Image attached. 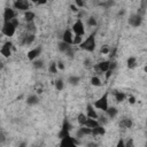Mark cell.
Listing matches in <instances>:
<instances>
[{"label":"cell","mask_w":147,"mask_h":147,"mask_svg":"<svg viewBox=\"0 0 147 147\" xmlns=\"http://www.w3.org/2000/svg\"><path fill=\"white\" fill-rule=\"evenodd\" d=\"M115 147H125L124 145V139H119L117 142H116V146Z\"/></svg>","instance_id":"cell-39"},{"label":"cell","mask_w":147,"mask_h":147,"mask_svg":"<svg viewBox=\"0 0 147 147\" xmlns=\"http://www.w3.org/2000/svg\"><path fill=\"white\" fill-rule=\"evenodd\" d=\"M106 113H107V115H108L109 118H115L117 116V114H118V110H117L116 107H108V109L106 110Z\"/></svg>","instance_id":"cell-21"},{"label":"cell","mask_w":147,"mask_h":147,"mask_svg":"<svg viewBox=\"0 0 147 147\" xmlns=\"http://www.w3.org/2000/svg\"><path fill=\"white\" fill-rule=\"evenodd\" d=\"M108 95H109V92H105L99 99H96L93 103V107L95 109H99V110H102L106 113V110L108 109L109 107V102H108Z\"/></svg>","instance_id":"cell-2"},{"label":"cell","mask_w":147,"mask_h":147,"mask_svg":"<svg viewBox=\"0 0 147 147\" xmlns=\"http://www.w3.org/2000/svg\"><path fill=\"white\" fill-rule=\"evenodd\" d=\"M129 102H130L131 105H134V102H136V98H134L133 95H130V96H129Z\"/></svg>","instance_id":"cell-45"},{"label":"cell","mask_w":147,"mask_h":147,"mask_svg":"<svg viewBox=\"0 0 147 147\" xmlns=\"http://www.w3.org/2000/svg\"><path fill=\"white\" fill-rule=\"evenodd\" d=\"M100 52H101V54H109V52H110V48H109L107 45H103V46L101 47Z\"/></svg>","instance_id":"cell-35"},{"label":"cell","mask_w":147,"mask_h":147,"mask_svg":"<svg viewBox=\"0 0 147 147\" xmlns=\"http://www.w3.org/2000/svg\"><path fill=\"white\" fill-rule=\"evenodd\" d=\"M14 18H16V11L10 7H6L3 9V22H10Z\"/></svg>","instance_id":"cell-10"},{"label":"cell","mask_w":147,"mask_h":147,"mask_svg":"<svg viewBox=\"0 0 147 147\" xmlns=\"http://www.w3.org/2000/svg\"><path fill=\"white\" fill-rule=\"evenodd\" d=\"M98 125H100L99 122H98V119H92V118H88V117H87V121H86V124H85L86 127H88V129L92 130V129L96 127Z\"/></svg>","instance_id":"cell-22"},{"label":"cell","mask_w":147,"mask_h":147,"mask_svg":"<svg viewBox=\"0 0 147 147\" xmlns=\"http://www.w3.org/2000/svg\"><path fill=\"white\" fill-rule=\"evenodd\" d=\"M91 64H92V61H91L90 59H86V60L84 61V65H85L86 68H88V67H91Z\"/></svg>","instance_id":"cell-41"},{"label":"cell","mask_w":147,"mask_h":147,"mask_svg":"<svg viewBox=\"0 0 147 147\" xmlns=\"http://www.w3.org/2000/svg\"><path fill=\"white\" fill-rule=\"evenodd\" d=\"M54 85H55V88H56L57 91H62V90L64 88V82H63L62 79H57V80H55Z\"/></svg>","instance_id":"cell-31"},{"label":"cell","mask_w":147,"mask_h":147,"mask_svg":"<svg viewBox=\"0 0 147 147\" xmlns=\"http://www.w3.org/2000/svg\"><path fill=\"white\" fill-rule=\"evenodd\" d=\"M65 55H67L69 59H74V56H75V51H74V48L71 47V48L65 53Z\"/></svg>","instance_id":"cell-37"},{"label":"cell","mask_w":147,"mask_h":147,"mask_svg":"<svg viewBox=\"0 0 147 147\" xmlns=\"http://www.w3.org/2000/svg\"><path fill=\"white\" fill-rule=\"evenodd\" d=\"M96 24H98V22H96V18L94 17V16H90L88 18H87V25L88 26H96Z\"/></svg>","instance_id":"cell-32"},{"label":"cell","mask_w":147,"mask_h":147,"mask_svg":"<svg viewBox=\"0 0 147 147\" xmlns=\"http://www.w3.org/2000/svg\"><path fill=\"white\" fill-rule=\"evenodd\" d=\"M85 115L88 118H92V119H98V117H99V115L95 111V108L93 107L92 103H87V106H86V114Z\"/></svg>","instance_id":"cell-13"},{"label":"cell","mask_w":147,"mask_h":147,"mask_svg":"<svg viewBox=\"0 0 147 147\" xmlns=\"http://www.w3.org/2000/svg\"><path fill=\"white\" fill-rule=\"evenodd\" d=\"M82 41H83V37H80V36H75V37H74V40H72V45L79 46V45L82 44Z\"/></svg>","instance_id":"cell-33"},{"label":"cell","mask_w":147,"mask_h":147,"mask_svg":"<svg viewBox=\"0 0 147 147\" xmlns=\"http://www.w3.org/2000/svg\"><path fill=\"white\" fill-rule=\"evenodd\" d=\"M32 65H33V68L34 69H41V68H44V61L42 60H40V59H37V60H34L33 62H32Z\"/></svg>","instance_id":"cell-28"},{"label":"cell","mask_w":147,"mask_h":147,"mask_svg":"<svg viewBox=\"0 0 147 147\" xmlns=\"http://www.w3.org/2000/svg\"><path fill=\"white\" fill-rule=\"evenodd\" d=\"M71 31H72V33H75V36L83 37L85 34V26H84V23H83V21L80 18H78L74 23V25L71 26Z\"/></svg>","instance_id":"cell-3"},{"label":"cell","mask_w":147,"mask_h":147,"mask_svg":"<svg viewBox=\"0 0 147 147\" xmlns=\"http://www.w3.org/2000/svg\"><path fill=\"white\" fill-rule=\"evenodd\" d=\"M105 74H106V79H109V77L111 76V74H113V71H111V70H108V71H106Z\"/></svg>","instance_id":"cell-46"},{"label":"cell","mask_w":147,"mask_h":147,"mask_svg":"<svg viewBox=\"0 0 147 147\" xmlns=\"http://www.w3.org/2000/svg\"><path fill=\"white\" fill-rule=\"evenodd\" d=\"M126 65L129 69H134L137 67V59L134 56H129V59L126 60Z\"/></svg>","instance_id":"cell-25"},{"label":"cell","mask_w":147,"mask_h":147,"mask_svg":"<svg viewBox=\"0 0 147 147\" xmlns=\"http://www.w3.org/2000/svg\"><path fill=\"white\" fill-rule=\"evenodd\" d=\"M71 47H72L71 45H68V44L63 42L62 40H61V41L57 44V48H59V51H60V52H62V53H64V54H65V53H67V52H68V51H69Z\"/></svg>","instance_id":"cell-19"},{"label":"cell","mask_w":147,"mask_h":147,"mask_svg":"<svg viewBox=\"0 0 147 147\" xmlns=\"http://www.w3.org/2000/svg\"><path fill=\"white\" fill-rule=\"evenodd\" d=\"M119 125H121L122 127H125V129H131L132 125H133V122H132L131 118H123V119L121 121Z\"/></svg>","instance_id":"cell-23"},{"label":"cell","mask_w":147,"mask_h":147,"mask_svg":"<svg viewBox=\"0 0 147 147\" xmlns=\"http://www.w3.org/2000/svg\"><path fill=\"white\" fill-rule=\"evenodd\" d=\"M79 82H80V77H78V76H70L68 78V83L71 86H77L79 84Z\"/></svg>","instance_id":"cell-27"},{"label":"cell","mask_w":147,"mask_h":147,"mask_svg":"<svg viewBox=\"0 0 147 147\" xmlns=\"http://www.w3.org/2000/svg\"><path fill=\"white\" fill-rule=\"evenodd\" d=\"M90 134H92V130L86 126H80L77 131V137H84V136H90Z\"/></svg>","instance_id":"cell-15"},{"label":"cell","mask_w":147,"mask_h":147,"mask_svg":"<svg viewBox=\"0 0 147 147\" xmlns=\"http://www.w3.org/2000/svg\"><path fill=\"white\" fill-rule=\"evenodd\" d=\"M95 46H96V42H95V32L91 33L85 40L82 41V44L79 45V47L86 52H94L95 51Z\"/></svg>","instance_id":"cell-1"},{"label":"cell","mask_w":147,"mask_h":147,"mask_svg":"<svg viewBox=\"0 0 147 147\" xmlns=\"http://www.w3.org/2000/svg\"><path fill=\"white\" fill-rule=\"evenodd\" d=\"M11 49H13V44L10 41H6L3 44V46L0 49V53L5 56V57H9L11 55Z\"/></svg>","instance_id":"cell-11"},{"label":"cell","mask_w":147,"mask_h":147,"mask_svg":"<svg viewBox=\"0 0 147 147\" xmlns=\"http://www.w3.org/2000/svg\"><path fill=\"white\" fill-rule=\"evenodd\" d=\"M57 65H56V62L55 61H52L51 63H49V65H48V71L51 72V74H56L57 72Z\"/></svg>","instance_id":"cell-30"},{"label":"cell","mask_w":147,"mask_h":147,"mask_svg":"<svg viewBox=\"0 0 147 147\" xmlns=\"http://www.w3.org/2000/svg\"><path fill=\"white\" fill-rule=\"evenodd\" d=\"M86 121H87V116L84 114V113H79L78 116H77V122L80 126H85L86 124Z\"/></svg>","instance_id":"cell-26"},{"label":"cell","mask_w":147,"mask_h":147,"mask_svg":"<svg viewBox=\"0 0 147 147\" xmlns=\"http://www.w3.org/2000/svg\"><path fill=\"white\" fill-rule=\"evenodd\" d=\"M24 18H25L26 23H32L34 21V18H36V14L33 11H31V10H28V11L24 13Z\"/></svg>","instance_id":"cell-18"},{"label":"cell","mask_w":147,"mask_h":147,"mask_svg":"<svg viewBox=\"0 0 147 147\" xmlns=\"http://www.w3.org/2000/svg\"><path fill=\"white\" fill-rule=\"evenodd\" d=\"M123 14H124V10H121V11H119V13H118V16H122V15H123Z\"/></svg>","instance_id":"cell-48"},{"label":"cell","mask_w":147,"mask_h":147,"mask_svg":"<svg viewBox=\"0 0 147 147\" xmlns=\"http://www.w3.org/2000/svg\"><path fill=\"white\" fill-rule=\"evenodd\" d=\"M70 9H71V10H72L74 13H77V11L79 10V9H78V8H77V7L75 6V3H72V5H70Z\"/></svg>","instance_id":"cell-44"},{"label":"cell","mask_w":147,"mask_h":147,"mask_svg":"<svg viewBox=\"0 0 147 147\" xmlns=\"http://www.w3.org/2000/svg\"><path fill=\"white\" fill-rule=\"evenodd\" d=\"M72 40H74V33H72L71 29L64 30V32L62 34V41L68 45H72Z\"/></svg>","instance_id":"cell-12"},{"label":"cell","mask_w":147,"mask_h":147,"mask_svg":"<svg viewBox=\"0 0 147 147\" xmlns=\"http://www.w3.org/2000/svg\"><path fill=\"white\" fill-rule=\"evenodd\" d=\"M86 147H98V144H95L94 141H90L86 144Z\"/></svg>","instance_id":"cell-43"},{"label":"cell","mask_w":147,"mask_h":147,"mask_svg":"<svg viewBox=\"0 0 147 147\" xmlns=\"http://www.w3.org/2000/svg\"><path fill=\"white\" fill-rule=\"evenodd\" d=\"M91 84L93 85V86H96V87H99V86H101V79L98 77V76H93V77H91Z\"/></svg>","instance_id":"cell-29"},{"label":"cell","mask_w":147,"mask_h":147,"mask_svg":"<svg viewBox=\"0 0 147 147\" xmlns=\"http://www.w3.org/2000/svg\"><path fill=\"white\" fill-rule=\"evenodd\" d=\"M26 30L28 31H34V22H32V23H26Z\"/></svg>","instance_id":"cell-38"},{"label":"cell","mask_w":147,"mask_h":147,"mask_svg":"<svg viewBox=\"0 0 147 147\" xmlns=\"http://www.w3.org/2000/svg\"><path fill=\"white\" fill-rule=\"evenodd\" d=\"M34 39H36V36H34V33H31V34H26L25 37H24V39H23V45H31L33 41H34Z\"/></svg>","instance_id":"cell-24"},{"label":"cell","mask_w":147,"mask_h":147,"mask_svg":"<svg viewBox=\"0 0 147 147\" xmlns=\"http://www.w3.org/2000/svg\"><path fill=\"white\" fill-rule=\"evenodd\" d=\"M5 141H6V136L2 132H0V144H3Z\"/></svg>","instance_id":"cell-42"},{"label":"cell","mask_w":147,"mask_h":147,"mask_svg":"<svg viewBox=\"0 0 147 147\" xmlns=\"http://www.w3.org/2000/svg\"><path fill=\"white\" fill-rule=\"evenodd\" d=\"M92 134L93 136H105L106 134V129L102 125H98L96 127L92 129Z\"/></svg>","instance_id":"cell-17"},{"label":"cell","mask_w":147,"mask_h":147,"mask_svg":"<svg viewBox=\"0 0 147 147\" xmlns=\"http://www.w3.org/2000/svg\"><path fill=\"white\" fill-rule=\"evenodd\" d=\"M41 51H42V47H41V46H37V47H34V48L30 49V51L28 52L26 56H28V59H29L30 61H32V62H33L34 60H37V59L40 56Z\"/></svg>","instance_id":"cell-8"},{"label":"cell","mask_w":147,"mask_h":147,"mask_svg":"<svg viewBox=\"0 0 147 147\" xmlns=\"http://www.w3.org/2000/svg\"><path fill=\"white\" fill-rule=\"evenodd\" d=\"M0 41H1V37H0Z\"/></svg>","instance_id":"cell-49"},{"label":"cell","mask_w":147,"mask_h":147,"mask_svg":"<svg viewBox=\"0 0 147 147\" xmlns=\"http://www.w3.org/2000/svg\"><path fill=\"white\" fill-rule=\"evenodd\" d=\"M16 28L11 24V22H3V26H2V33L6 37H13L15 34Z\"/></svg>","instance_id":"cell-5"},{"label":"cell","mask_w":147,"mask_h":147,"mask_svg":"<svg viewBox=\"0 0 147 147\" xmlns=\"http://www.w3.org/2000/svg\"><path fill=\"white\" fill-rule=\"evenodd\" d=\"M114 96L117 102H123L126 99V94L123 92H118V91H114Z\"/></svg>","instance_id":"cell-20"},{"label":"cell","mask_w":147,"mask_h":147,"mask_svg":"<svg viewBox=\"0 0 147 147\" xmlns=\"http://www.w3.org/2000/svg\"><path fill=\"white\" fill-rule=\"evenodd\" d=\"M38 102H39V98H38L37 94H30V95L28 96V99H26V103H28L29 106L38 105Z\"/></svg>","instance_id":"cell-16"},{"label":"cell","mask_w":147,"mask_h":147,"mask_svg":"<svg viewBox=\"0 0 147 147\" xmlns=\"http://www.w3.org/2000/svg\"><path fill=\"white\" fill-rule=\"evenodd\" d=\"M75 6L79 9V8H83L85 6V1H82V0H76L75 1Z\"/></svg>","instance_id":"cell-36"},{"label":"cell","mask_w":147,"mask_h":147,"mask_svg":"<svg viewBox=\"0 0 147 147\" xmlns=\"http://www.w3.org/2000/svg\"><path fill=\"white\" fill-rule=\"evenodd\" d=\"M129 24L131 25V26H133V28H138V26H140L141 25V23H142V16L140 15V14H132L130 17H129Z\"/></svg>","instance_id":"cell-7"},{"label":"cell","mask_w":147,"mask_h":147,"mask_svg":"<svg viewBox=\"0 0 147 147\" xmlns=\"http://www.w3.org/2000/svg\"><path fill=\"white\" fill-rule=\"evenodd\" d=\"M125 147H134V140L133 138H129L127 140H124Z\"/></svg>","instance_id":"cell-34"},{"label":"cell","mask_w":147,"mask_h":147,"mask_svg":"<svg viewBox=\"0 0 147 147\" xmlns=\"http://www.w3.org/2000/svg\"><path fill=\"white\" fill-rule=\"evenodd\" d=\"M60 140L61 141H60L59 147H78V141L71 136H67Z\"/></svg>","instance_id":"cell-4"},{"label":"cell","mask_w":147,"mask_h":147,"mask_svg":"<svg viewBox=\"0 0 147 147\" xmlns=\"http://www.w3.org/2000/svg\"><path fill=\"white\" fill-rule=\"evenodd\" d=\"M13 6L15 9H18V10H22V11H28L30 9V2L26 1V0H16L13 2Z\"/></svg>","instance_id":"cell-6"},{"label":"cell","mask_w":147,"mask_h":147,"mask_svg":"<svg viewBox=\"0 0 147 147\" xmlns=\"http://www.w3.org/2000/svg\"><path fill=\"white\" fill-rule=\"evenodd\" d=\"M17 147H28V144H26L25 141H22V142H21V144H20Z\"/></svg>","instance_id":"cell-47"},{"label":"cell","mask_w":147,"mask_h":147,"mask_svg":"<svg viewBox=\"0 0 147 147\" xmlns=\"http://www.w3.org/2000/svg\"><path fill=\"white\" fill-rule=\"evenodd\" d=\"M70 129H71L70 123H69L67 119H64L63 123H62V127H61V130H60L57 137H59L60 139H62V138H64V137H67V136H70V133H69V132H70Z\"/></svg>","instance_id":"cell-9"},{"label":"cell","mask_w":147,"mask_h":147,"mask_svg":"<svg viewBox=\"0 0 147 147\" xmlns=\"http://www.w3.org/2000/svg\"><path fill=\"white\" fill-rule=\"evenodd\" d=\"M56 65H57V69H59V70H64V64H63L62 61L56 62Z\"/></svg>","instance_id":"cell-40"},{"label":"cell","mask_w":147,"mask_h":147,"mask_svg":"<svg viewBox=\"0 0 147 147\" xmlns=\"http://www.w3.org/2000/svg\"><path fill=\"white\" fill-rule=\"evenodd\" d=\"M109 64H110V61L109 60H106V61H101L98 63L96 68L101 71V72H106L109 70Z\"/></svg>","instance_id":"cell-14"}]
</instances>
